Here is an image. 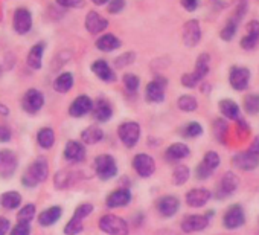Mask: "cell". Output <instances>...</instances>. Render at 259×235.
<instances>
[{
  "label": "cell",
  "instance_id": "obj_34",
  "mask_svg": "<svg viewBox=\"0 0 259 235\" xmlns=\"http://www.w3.org/2000/svg\"><path fill=\"white\" fill-rule=\"evenodd\" d=\"M73 87V75L70 72L60 73L54 81V89L58 93H67Z\"/></svg>",
  "mask_w": 259,
  "mask_h": 235
},
{
  "label": "cell",
  "instance_id": "obj_14",
  "mask_svg": "<svg viewBox=\"0 0 259 235\" xmlns=\"http://www.w3.org/2000/svg\"><path fill=\"white\" fill-rule=\"evenodd\" d=\"M13 25H14V31L20 35H25L31 31L32 28V16L29 13V10L26 8H17L16 13H14V20H13Z\"/></svg>",
  "mask_w": 259,
  "mask_h": 235
},
{
  "label": "cell",
  "instance_id": "obj_22",
  "mask_svg": "<svg viewBox=\"0 0 259 235\" xmlns=\"http://www.w3.org/2000/svg\"><path fill=\"white\" fill-rule=\"evenodd\" d=\"M212 194L206 188H192L186 192V203L192 208H201L210 200Z\"/></svg>",
  "mask_w": 259,
  "mask_h": 235
},
{
  "label": "cell",
  "instance_id": "obj_47",
  "mask_svg": "<svg viewBox=\"0 0 259 235\" xmlns=\"http://www.w3.org/2000/svg\"><path fill=\"white\" fill-rule=\"evenodd\" d=\"M10 232L11 235H31V226L29 223H17Z\"/></svg>",
  "mask_w": 259,
  "mask_h": 235
},
{
  "label": "cell",
  "instance_id": "obj_51",
  "mask_svg": "<svg viewBox=\"0 0 259 235\" xmlns=\"http://www.w3.org/2000/svg\"><path fill=\"white\" fill-rule=\"evenodd\" d=\"M11 229V221L5 217H0V235H7Z\"/></svg>",
  "mask_w": 259,
  "mask_h": 235
},
{
  "label": "cell",
  "instance_id": "obj_28",
  "mask_svg": "<svg viewBox=\"0 0 259 235\" xmlns=\"http://www.w3.org/2000/svg\"><path fill=\"white\" fill-rule=\"evenodd\" d=\"M189 153H191V150H189L188 145H185V144H182V142H177V144H172V145H169V147L166 148L165 158H166V161H169V162H179V161L188 158Z\"/></svg>",
  "mask_w": 259,
  "mask_h": 235
},
{
  "label": "cell",
  "instance_id": "obj_8",
  "mask_svg": "<svg viewBox=\"0 0 259 235\" xmlns=\"http://www.w3.org/2000/svg\"><path fill=\"white\" fill-rule=\"evenodd\" d=\"M19 167V159L17 154L13 150L4 148L0 150V177L8 179L11 177Z\"/></svg>",
  "mask_w": 259,
  "mask_h": 235
},
{
  "label": "cell",
  "instance_id": "obj_50",
  "mask_svg": "<svg viewBox=\"0 0 259 235\" xmlns=\"http://www.w3.org/2000/svg\"><path fill=\"white\" fill-rule=\"evenodd\" d=\"M13 138L11 129L7 126H0V142H10Z\"/></svg>",
  "mask_w": 259,
  "mask_h": 235
},
{
  "label": "cell",
  "instance_id": "obj_44",
  "mask_svg": "<svg viewBox=\"0 0 259 235\" xmlns=\"http://www.w3.org/2000/svg\"><path fill=\"white\" fill-rule=\"evenodd\" d=\"M203 133V127L198 123H189L182 129V135L185 138H197Z\"/></svg>",
  "mask_w": 259,
  "mask_h": 235
},
{
  "label": "cell",
  "instance_id": "obj_30",
  "mask_svg": "<svg viewBox=\"0 0 259 235\" xmlns=\"http://www.w3.org/2000/svg\"><path fill=\"white\" fill-rule=\"evenodd\" d=\"M120 45H122L120 40H119L114 34L101 35V37L96 40V43H95V46H96L99 51H102V52H113V51L119 49Z\"/></svg>",
  "mask_w": 259,
  "mask_h": 235
},
{
  "label": "cell",
  "instance_id": "obj_25",
  "mask_svg": "<svg viewBox=\"0 0 259 235\" xmlns=\"http://www.w3.org/2000/svg\"><path fill=\"white\" fill-rule=\"evenodd\" d=\"M92 72L102 81L105 83H114L116 81V73L113 72V69L108 66V63L105 60H96L92 64Z\"/></svg>",
  "mask_w": 259,
  "mask_h": 235
},
{
  "label": "cell",
  "instance_id": "obj_48",
  "mask_svg": "<svg viewBox=\"0 0 259 235\" xmlns=\"http://www.w3.org/2000/svg\"><path fill=\"white\" fill-rule=\"evenodd\" d=\"M125 8V0H110L108 2V13L119 14Z\"/></svg>",
  "mask_w": 259,
  "mask_h": 235
},
{
  "label": "cell",
  "instance_id": "obj_11",
  "mask_svg": "<svg viewBox=\"0 0 259 235\" xmlns=\"http://www.w3.org/2000/svg\"><path fill=\"white\" fill-rule=\"evenodd\" d=\"M133 168L141 177H150L156 171V162L154 159L147 153H139L133 159Z\"/></svg>",
  "mask_w": 259,
  "mask_h": 235
},
{
  "label": "cell",
  "instance_id": "obj_24",
  "mask_svg": "<svg viewBox=\"0 0 259 235\" xmlns=\"http://www.w3.org/2000/svg\"><path fill=\"white\" fill-rule=\"evenodd\" d=\"M108 22L107 19H104L101 14H98L96 11H90L85 17V29L90 34H99L104 29H107Z\"/></svg>",
  "mask_w": 259,
  "mask_h": 235
},
{
  "label": "cell",
  "instance_id": "obj_35",
  "mask_svg": "<svg viewBox=\"0 0 259 235\" xmlns=\"http://www.w3.org/2000/svg\"><path fill=\"white\" fill-rule=\"evenodd\" d=\"M37 142H38V145H40L41 148H45V150L52 148L54 144H55V133H54V130L49 129V127L40 129L38 133H37Z\"/></svg>",
  "mask_w": 259,
  "mask_h": 235
},
{
  "label": "cell",
  "instance_id": "obj_38",
  "mask_svg": "<svg viewBox=\"0 0 259 235\" xmlns=\"http://www.w3.org/2000/svg\"><path fill=\"white\" fill-rule=\"evenodd\" d=\"M242 16H238V13H236V16H233L227 23H226V26L223 28V31H221V38L223 40H226V42H230L233 37H235V34H236V29H238V22H239V19H241Z\"/></svg>",
  "mask_w": 259,
  "mask_h": 235
},
{
  "label": "cell",
  "instance_id": "obj_20",
  "mask_svg": "<svg viewBox=\"0 0 259 235\" xmlns=\"http://www.w3.org/2000/svg\"><path fill=\"white\" fill-rule=\"evenodd\" d=\"M132 202V192L126 188H119L110 192L105 199L107 208H123Z\"/></svg>",
  "mask_w": 259,
  "mask_h": 235
},
{
  "label": "cell",
  "instance_id": "obj_18",
  "mask_svg": "<svg viewBox=\"0 0 259 235\" xmlns=\"http://www.w3.org/2000/svg\"><path fill=\"white\" fill-rule=\"evenodd\" d=\"M90 111H93V101L87 95H79L78 98L72 101L69 107V114L73 118H81Z\"/></svg>",
  "mask_w": 259,
  "mask_h": 235
},
{
  "label": "cell",
  "instance_id": "obj_6",
  "mask_svg": "<svg viewBox=\"0 0 259 235\" xmlns=\"http://www.w3.org/2000/svg\"><path fill=\"white\" fill-rule=\"evenodd\" d=\"M117 136L122 141V144L128 148H133L141 138V126L138 123H123L117 127Z\"/></svg>",
  "mask_w": 259,
  "mask_h": 235
},
{
  "label": "cell",
  "instance_id": "obj_21",
  "mask_svg": "<svg viewBox=\"0 0 259 235\" xmlns=\"http://www.w3.org/2000/svg\"><path fill=\"white\" fill-rule=\"evenodd\" d=\"M64 158L66 161L72 164H81L85 159V147L82 142L78 141H69L64 148Z\"/></svg>",
  "mask_w": 259,
  "mask_h": 235
},
{
  "label": "cell",
  "instance_id": "obj_33",
  "mask_svg": "<svg viewBox=\"0 0 259 235\" xmlns=\"http://www.w3.org/2000/svg\"><path fill=\"white\" fill-rule=\"evenodd\" d=\"M0 205L8 211L17 209L22 205V195L17 191H7L0 195Z\"/></svg>",
  "mask_w": 259,
  "mask_h": 235
},
{
  "label": "cell",
  "instance_id": "obj_55",
  "mask_svg": "<svg viewBox=\"0 0 259 235\" xmlns=\"http://www.w3.org/2000/svg\"><path fill=\"white\" fill-rule=\"evenodd\" d=\"M0 114H4V116L10 114V108L4 102H0Z\"/></svg>",
  "mask_w": 259,
  "mask_h": 235
},
{
  "label": "cell",
  "instance_id": "obj_16",
  "mask_svg": "<svg viewBox=\"0 0 259 235\" xmlns=\"http://www.w3.org/2000/svg\"><path fill=\"white\" fill-rule=\"evenodd\" d=\"M232 164L238 170L251 171V170L259 167V156H256V154H253V153H250L247 150V151H242L239 154H235L233 159H232Z\"/></svg>",
  "mask_w": 259,
  "mask_h": 235
},
{
  "label": "cell",
  "instance_id": "obj_12",
  "mask_svg": "<svg viewBox=\"0 0 259 235\" xmlns=\"http://www.w3.org/2000/svg\"><path fill=\"white\" fill-rule=\"evenodd\" d=\"M238 183H239V179L235 173L229 171L226 173L223 177H221V182L217 188V199H226V197H230L235 194V191L238 189Z\"/></svg>",
  "mask_w": 259,
  "mask_h": 235
},
{
  "label": "cell",
  "instance_id": "obj_37",
  "mask_svg": "<svg viewBox=\"0 0 259 235\" xmlns=\"http://www.w3.org/2000/svg\"><path fill=\"white\" fill-rule=\"evenodd\" d=\"M72 183H75V176L72 171H66V170H61L55 174L54 177V185L57 189H66L69 188Z\"/></svg>",
  "mask_w": 259,
  "mask_h": 235
},
{
  "label": "cell",
  "instance_id": "obj_7",
  "mask_svg": "<svg viewBox=\"0 0 259 235\" xmlns=\"http://www.w3.org/2000/svg\"><path fill=\"white\" fill-rule=\"evenodd\" d=\"M220 165V156L215 151H207L203 158V161L198 164L197 170H195V176L198 180H204L207 177H210L213 174V171L218 168Z\"/></svg>",
  "mask_w": 259,
  "mask_h": 235
},
{
  "label": "cell",
  "instance_id": "obj_17",
  "mask_svg": "<svg viewBox=\"0 0 259 235\" xmlns=\"http://www.w3.org/2000/svg\"><path fill=\"white\" fill-rule=\"evenodd\" d=\"M201 40V28L197 20H189L183 26V43L188 48H194Z\"/></svg>",
  "mask_w": 259,
  "mask_h": 235
},
{
  "label": "cell",
  "instance_id": "obj_26",
  "mask_svg": "<svg viewBox=\"0 0 259 235\" xmlns=\"http://www.w3.org/2000/svg\"><path fill=\"white\" fill-rule=\"evenodd\" d=\"M93 116L98 123H107L113 116V107L105 98H99L96 105H93Z\"/></svg>",
  "mask_w": 259,
  "mask_h": 235
},
{
  "label": "cell",
  "instance_id": "obj_2",
  "mask_svg": "<svg viewBox=\"0 0 259 235\" xmlns=\"http://www.w3.org/2000/svg\"><path fill=\"white\" fill-rule=\"evenodd\" d=\"M92 211H93L92 203H81L79 206H76L72 218L64 226V233L66 235H78V233H81L82 229H84V220L92 214Z\"/></svg>",
  "mask_w": 259,
  "mask_h": 235
},
{
  "label": "cell",
  "instance_id": "obj_39",
  "mask_svg": "<svg viewBox=\"0 0 259 235\" xmlns=\"http://www.w3.org/2000/svg\"><path fill=\"white\" fill-rule=\"evenodd\" d=\"M189 176H191L189 168L185 167V165H179L172 171V182H174V185H185L188 182Z\"/></svg>",
  "mask_w": 259,
  "mask_h": 235
},
{
  "label": "cell",
  "instance_id": "obj_3",
  "mask_svg": "<svg viewBox=\"0 0 259 235\" xmlns=\"http://www.w3.org/2000/svg\"><path fill=\"white\" fill-rule=\"evenodd\" d=\"M209 72V55L207 54H201L197 58V64H195V70L191 73H185L182 76V84L185 87H195Z\"/></svg>",
  "mask_w": 259,
  "mask_h": 235
},
{
  "label": "cell",
  "instance_id": "obj_15",
  "mask_svg": "<svg viewBox=\"0 0 259 235\" xmlns=\"http://www.w3.org/2000/svg\"><path fill=\"white\" fill-rule=\"evenodd\" d=\"M165 89H166V80L157 76L154 81L148 83L145 96L150 102H162L165 99Z\"/></svg>",
  "mask_w": 259,
  "mask_h": 235
},
{
  "label": "cell",
  "instance_id": "obj_52",
  "mask_svg": "<svg viewBox=\"0 0 259 235\" xmlns=\"http://www.w3.org/2000/svg\"><path fill=\"white\" fill-rule=\"evenodd\" d=\"M182 5L186 11H195L198 7V0H182Z\"/></svg>",
  "mask_w": 259,
  "mask_h": 235
},
{
  "label": "cell",
  "instance_id": "obj_41",
  "mask_svg": "<svg viewBox=\"0 0 259 235\" xmlns=\"http://www.w3.org/2000/svg\"><path fill=\"white\" fill-rule=\"evenodd\" d=\"M244 108L248 114H256L259 113V95L251 93L244 98Z\"/></svg>",
  "mask_w": 259,
  "mask_h": 235
},
{
  "label": "cell",
  "instance_id": "obj_49",
  "mask_svg": "<svg viewBox=\"0 0 259 235\" xmlns=\"http://www.w3.org/2000/svg\"><path fill=\"white\" fill-rule=\"evenodd\" d=\"M55 2L63 8H82L84 0H55Z\"/></svg>",
  "mask_w": 259,
  "mask_h": 235
},
{
  "label": "cell",
  "instance_id": "obj_40",
  "mask_svg": "<svg viewBox=\"0 0 259 235\" xmlns=\"http://www.w3.org/2000/svg\"><path fill=\"white\" fill-rule=\"evenodd\" d=\"M34 217H35V205H34V203L25 205V206L19 211V214H17L19 223H31Z\"/></svg>",
  "mask_w": 259,
  "mask_h": 235
},
{
  "label": "cell",
  "instance_id": "obj_29",
  "mask_svg": "<svg viewBox=\"0 0 259 235\" xmlns=\"http://www.w3.org/2000/svg\"><path fill=\"white\" fill-rule=\"evenodd\" d=\"M43 52H45V43H37L31 48L29 54H28V58H26V63L31 69L34 70H38L41 69V64H43Z\"/></svg>",
  "mask_w": 259,
  "mask_h": 235
},
{
  "label": "cell",
  "instance_id": "obj_10",
  "mask_svg": "<svg viewBox=\"0 0 259 235\" xmlns=\"http://www.w3.org/2000/svg\"><path fill=\"white\" fill-rule=\"evenodd\" d=\"M229 83L238 92L245 90L250 83V70L247 67H241V66L232 67L230 73H229Z\"/></svg>",
  "mask_w": 259,
  "mask_h": 235
},
{
  "label": "cell",
  "instance_id": "obj_36",
  "mask_svg": "<svg viewBox=\"0 0 259 235\" xmlns=\"http://www.w3.org/2000/svg\"><path fill=\"white\" fill-rule=\"evenodd\" d=\"M220 111L223 113V116L229 118V120H239V107L232 99L220 101Z\"/></svg>",
  "mask_w": 259,
  "mask_h": 235
},
{
  "label": "cell",
  "instance_id": "obj_56",
  "mask_svg": "<svg viewBox=\"0 0 259 235\" xmlns=\"http://www.w3.org/2000/svg\"><path fill=\"white\" fill-rule=\"evenodd\" d=\"M92 2L95 4V5H98V7H102V5H105L108 0H92Z\"/></svg>",
  "mask_w": 259,
  "mask_h": 235
},
{
  "label": "cell",
  "instance_id": "obj_54",
  "mask_svg": "<svg viewBox=\"0 0 259 235\" xmlns=\"http://www.w3.org/2000/svg\"><path fill=\"white\" fill-rule=\"evenodd\" d=\"M157 235H179V233H176V232L171 230V229H160V230L157 232Z\"/></svg>",
  "mask_w": 259,
  "mask_h": 235
},
{
  "label": "cell",
  "instance_id": "obj_27",
  "mask_svg": "<svg viewBox=\"0 0 259 235\" xmlns=\"http://www.w3.org/2000/svg\"><path fill=\"white\" fill-rule=\"evenodd\" d=\"M259 42V22L257 20H251L247 26V35L241 40V46L242 49L248 51L253 49Z\"/></svg>",
  "mask_w": 259,
  "mask_h": 235
},
{
  "label": "cell",
  "instance_id": "obj_5",
  "mask_svg": "<svg viewBox=\"0 0 259 235\" xmlns=\"http://www.w3.org/2000/svg\"><path fill=\"white\" fill-rule=\"evenodd\" d=\"M95 171L101 180H110L117 174V165L113 156L99 154L95 158Z\"/></svg>",
  "mask_w": 259,
  "mask_h": 235
},
{
  "label": "cell",
  "instance_id": "obj_9",
  "mask_svg": "<svg viewBox=\"0 0 259 235\" xmlns=\"http://www.w3.org/2000/svg\"><path fill=\"white\" fill-rule=\"evenodd\" d=\"M45 105V95L37 90V89H29L25 95H23V99H22V107L25 111L34 114V113H38Z\"/></svg>",
  "mask_w": 259,
  "mask_h": 235
},
{
  "label": "cell",
  "instance_id": "obj_23",
  "mask_svg": "<svg viewBox=\"0 0 259 235\" xmlns=\"http://www.w3.org/2000/svg\"><path fill=\"white\" fill-rule=\"evenodd\" d=\"M209 224V218L206 215H188L182 221V230L185 232H198L206 229Z\"/></svg>",
  "mask_w": 259,
  "mask_h": 235
},
{
  "label": "cell",
  "instance_id": "obj_32",
  "mask_svg": "<svg viewBox=\"0 0 259 235\" xmlns=\"http://www.w3.org/2000/svg\"><path fill=\"white\" fill-rule=\"evenodd\" d=\"M102 138H104V132L98 126H90L85 130H82V133H81V142L84 145L98 144L99 141H102Z\"/></svg>",
  "mask_w": 259,
  "mask_h": 235
},
{
  "label": "cell",
  "instance_id": "obj_42",
  "mask_svg": "<svg viewBox=\"0 0 259 235\" xmlns=\"http://www.w3.org/2000/svg\"><path fill=\"white\" fill-rule=\"evenodd\" d=\"M179 108L183 111H195L197 110V99L191 95H182L179 98Z\"/></svg>",
  "mask_w": 259,
  "mask_h": 235
},
{
  "label": "cell",
  "instance_id": "obj_46",
  "mask_svg": "<svg viewBox=\"0 0 259 235\" xmlns=\"http://www.w3.org/2000/svg\"><path fill=\"white\" fill-rule=\"evenodd\" d=\"M213 133H215V136H217V139L220 142H224V136L227 133V124H226V121L215 120V123H213Z\"/></svg>",
  "mask_w": 259,
  "mask_h": 235
},
{
  "label": "cell",
  "instance_id": "obj_1",
  "mask_svg": "<svg viewBox=\"0 0 259 235\" xmlns=\"http://www.w3.org/2000/svg\"><path fill=\"white\" fill-rule=\"evenodd\" d=\"M49 176V164L46 161V158H37L25 171V174L22 176V183L23 186L28 188H34L40 183H43Z\"/></svg>",
  "mask_w": 259,
  "mask_h": 235
},
{
  "label": "cell",
  "instance_id": "obj_45",
  "mask_svg": "<svg viewBox=\"0 0 259 235\" xmlns=\"http://www.w3.org/2000/svg\"><path fill=\"white\" fill-rule=\"evenodd\" d=\"M135 60H136V54H135V52H125V54L119 55V57L114 60V66H116L117 69H122V67H125V66H128V64L135 63Z\"/></svg>",
  "mask_w": 259,
  "mask_h": 235
},
{
  "label": "cell",
  "instance_id": "obj_19",
  "mask_svg": "<svg viewBox=\"0 0 259 235\" xmlns=\"http://www.w3.org/2000/svg\"><path fill=\"white\" fill-rule=\"evenodd\" d=\"M156 208L162 217L169 218V217L176 215L177 211L180 209V200L174 195H163L157 200Z\"/></svg>",
  "mask_w": 259,
  "mask_h": 235
},
{
  "label": "cell",
  "instance_id": "obj_53",
  "mask_svg": "<svg viewBox=\"0 0 259 235\" xmlns=\"http://www.w3.org/2000/svg\"><path fill=\"white\" fill-rule=\"evenodd\" d=\"M248 151L253 153V154H256V156H259V136H256V138L253 139V142L250 144Z\"/></svg>",
  "mask_w": 259,
  "mask_h": 235
},
{
  "label": "cell",
  "instance_id": "obj_31",
  "mask_svg": "<svg viewBox=\"0 0 259 235\" xmlns=\"http://www.w3.org/2000/svg\"><path fill=\"white\" fill-rule=\"evenodd\" d=\"M63 215V209L61 206H51L48 209H45L43 212H40L38 215V223L41 226H52L55 224Z\"/></svg>",
  "mask_w": 259,
  "mask_h": 235
},
{
  "label": "cell",
  "instance_id": "obj_43",
  "mask_svg": "<svg viewBox=\"0 0 259 235\" xmlns=\"http://www.w3.org/2000/svg\"><path fill=\"white\" fill-rule=\"evenodd\" d=\"M123 86H125V89H126L128 92L135 93V92H138V89H139V86H141V80H139V76L135 75V73H125V75H123Z\"/></svg>",
  "mask_w": 259,
  "mask_h": 235
},
{
  "label": "cell",
  "instance_id": "obj_4",
  "mask_svg": "<svg viewBox=\"0 0 259 235\" xmlns=\"http://www.w3.org/2000/svg\"><path fill=\"white\" fill-rule=\"evenodd\" d=\"M99 227L102 232L108 233V235H128V223L117 215L113 214H107L102 215L99 220Z\"/></svg>",
  "mask_w": 259,
  "mask_h": 235
},
{
  "label": "cell",
  "instance_id": "obj_13",
  "mask_svg": "<svg viewBox=\"0 0 259 235\" xmlns=\"http://www.w3.org/2000/svg\"><path fill=\"white\" fill-rule=\"evenodd\" d=\"M245 221V214L241 205H232L223 217V224L227 229H236L241 227Z\"/></svg>",
  "mask_w": 259,
  "mask_h": 235
}]
</instances>
